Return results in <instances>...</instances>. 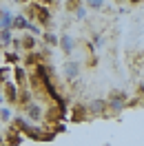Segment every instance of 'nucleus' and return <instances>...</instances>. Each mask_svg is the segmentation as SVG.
I'll use <instances>...</instances> for the list:
<instances>
[{
  "label": "nucleus",
  "mask_w": 144,
  "mask_h": 146,
  "mask_svg": "<svg viewBox=\"0 0 144 146\" xmlns=\"http://www.w3.org/2000/svg\"><path fill=\"white\" fill-rule=\"evenodd\" d=\"M18 93H20V86L13 80H7L5 82V102H9V104H18Z\"/></svg>",
  "instance_id": "6"
},
{
  "label": "nucleus",
  "mask_w": 144,
  "mask_h": 146,
  "mask_svg": "<svg viewBox=\"0 0 144 146\" xmlns=\"http://www.w3.org/2000/svg\"><path fill=\"white\" fill-rule=\"evenodd\" d=\"M22 109H25V113H27V119H29V122H33V124H40V122L45 119V109H42L40 102L31 100V102H27Z\"/></svg>",
  "instance_id": "2"
},
{
  "label": "nucleus",
  "mask_w": 144,
  "mask_h": 146,
  "mask_svg": "<svg viewBox=\"0 0 144 146\" xmlns=\"http://www.w3.org/2000/svg\"><path fill=\"white\" fill-rule=\"evenodd\" d=\"M82 5H84V0H64V11L73 13L75 9H80Z\"/></svg>",
  "instance_id": "17"
},
{
  "label": "nucleus",
  "mask_w": 144,
  "mask_h": 146,
  "mask_svg": "<svg viewBox=\"0 0 144 146\" xmlns=\"http://www.w3.org/2000/svg\"><path fill=\"white\" fill-rule=\"evenodd\" d=\"M20 62V55H18V51L13 49V51H7L5 53V64H9V66H13V64H18Z\"/></svg>",
  "instance_id": "16"
},
{
  "label": "nucleus",
  "mask_w": 144,
  "mask_h": 146,
  "mask_svg": "<svg viewBox=\"0 0 144 146\" xmlns=\"http://www.w3.org/2000/svg\"><path fill=\"white\" fill-rule=\"evenodd\" d=\"M109 100H122V102H126V100H129V95H126V91H122V89H113V91L109 93Z\"/></svg>",
  "instance_id": "18"
},
{
  "label": "nucleus",
  "mask_w": 144,
  "mask_h": 146,
  "mask_svg": "<svg viewBox=\"0 0 144 146\" xmlns=\"http://www.w3.org/2000/svg\"><path fill=\"white\" fill-rule=\"evenodd\" d=\"M29 27V18L25 16V13H18V16H13V20H11V29L16 31H25V29Z\"/></svg>",
  "instance_id": "12"
},
{
  "label": "nucleus",
  "mask_w": 144,
  "mask_h": 146,
  "mask_svg": "<svg viewBox=\"0 0 144 146\" xmlns=\"http://www.w3.org/2000/svg\"><path fill=\"white\" fill-rule=\"evenodd\" d=\"M11 38H13V29H0V46L2 49H9Z\"/></svg>",
  "instance_id": "14"
},
{
  "label": "nucleus",
  "mask_w": 144,
  "mask_h": 146,
  "mask_svg": "<svg viewBox=\"0 0 144 146\" xmlns=\"http://www.w3.org/2000/svg\"><path fill=\"white\" fill-rule=\"evenodd\" d=\"M58 40H60V36L53 33V31H45V33H42V42H45L47 46H58Z\"/></svg>",
  "instance_id": "15"
},
{
  "label": "nucleus",
  "mask_w": 144,
  "mask_h": 146,
  "mask_svg": "<svg viewBox=\"0 0 144 146\" xmlns=\"http://www.w3.org/2000/svg\"><path fill=\"white\" fill-rule=\"evenodd\" d=\"M129 2H131V5H140L142 0H129Z\"/></svg>",
  "instance_id": "25"
},
{
  "label": "nucleus",
  "mask_w": 144,
  "mask_h": 146,
  "mask_svg": "<svg viewBox=\"0 0 144 146\" xmlns=\"http://www.w3.org/2000/svg\"><path fill=\"white\" fill-rule=\"evenodd\" d=\"M67 119V109L60 106V104H51L49 109H45V122L47 126H51V124H58V122H64Z\"/></svg>",
  "instance_id": "1"
},
{
  "label": "nucleus",
  "mask_w": 144,
  "mask_h": 146,
  "mask_svg": "<svg viewBox=\"0 0 144 146\" xmlns=\"http://www.w3.org/2000/svg\"><path fill=\"white\" fill-rule=\"evenodd\" d=\"M58 46H60L67 55H71L73 49H75V40H73L71 36H67V33H64V36H60V40H58Z\"/></svg>",
  "instance_id": "11"
},
{
  "label": "nucleus",
  "mask_w": 144,
  "mask_h": 146,
  "mask_svg": "<svg viewBox=\"0 0 144 146\" xmlns=\"http://www.w3.org/2000/svg\"><path fill=\"white\" fill-rule=\"evenodd\" d=\"M91 44H93V49H102V46L107 44V40L102 38V33H95V36H93V42H91Z\"/></svg>",
  "instance_id": "19"
},
{
  "label": "nucleus",
  "mask_w": 144,
  "mask_h": 146,
  "mask_svg": "<svg viewBox=\"0 0 144 146\" xmlns=\"http://www.w3.org/2000/svg\"><path fill=\"white\" fill-rule=\"evenodd\" d=\"M0 117L5 119V122H9V119H11V109H9V106H2V109H0Z\"/></svg>",
  "instance_id": "21"
},
{
  "label": "nucleus",
  "mask_w": 144,
  "mask_h": 146,
  "mask_svg": "<svg viewBox=\"0 0 144 146\" xmlns=\"http://www.w3.org/2000/svg\"><path fill=\"white\" fill-rule=\"evenodd\" d=\"M22 62H25L29 69H31V66H36L38 62H45V60H42V55H40L36 49H33V51H27V55H25V60H22Z\"/></svg>",
  "instance_id": "13"
},
{
  "label": "nucleus",
  "mask_w": 144,
  "mask_h": 146,
  "mask_svg": "<svg viewBox=\"0 0 144 146\" xmlns=\"http://www.w3.org/2000/svg\"><path fill=\"white\" fill-rule=\"evenodd\" d=\"M87 7L93 11H100L102 7H104V0H87Z\"/></svg>",
  "instance_id": "20"
},
{
  "label": "nucleus",
  "mask_w": 144,
  "mask_h": 146,
  "mask_svg": "<svg viewBox=\"0 0 144 146\" xmlns=\"http://www.w3.org/2000/svg\"><path fill=\"white\" fill-rule=\"evenodd\" d=\"M20 46L25 49V51H33V49H38V40L33 33H29V31H25L22 36H20Z\"/></svg>",
  "instance_id": "10"
},
{
  "label": "nucleus",
  "mask_w": 144,
  "mask_h": 146,
  "mask_svg": "<svg viewBox=\"0 0 144 146\" xmlns=\"http://www.w3.org/2000/svg\"><path fill=\"white\" fill-rule=\"evenodd\" d=\"M73 13H75V18H78V20H84V18H87V9H84V5H82L80 9H75Z\"/></svg>",
  "instance_id": "23"
},
{
  "label": "nucleus",
  "mask_w": 144,
  "mask_h": 146,
  "mask_svg": "<svg viewBox=\"0 0 144 146\" xmlns=\"http://www.w3.org/2000/svg\"><path fill=\"white\" fill-rule=\"evenodd\" d=\"M135 95L142 98V102H144V80H142V82H137V86H135Z\"/></svg>",
  "instance_id": "22"
},
{
  "label": "nucleus",
  "mask_w": 144,
  "mask_h": 146,
  "mask_svg": "<svg viewBox=\"0 0 144 146\" xmlns=\"http://www.w3.org/2000/svg\"><path fill=\"white\" fill-rule=\"evenodd\" d=\"M80 71H82V66H80V62H75V60H69V62H64V66H62V73H64V78H67V82L78 80V78H80Z\"/></svg>",
  "instance_id": "5"
},
{
  "label": "nucleus",
  "mask_w": 144,
  "mask_h": 146,
  "mask_svg": "<svg viewBox=\"0 0 144 146\" xmlns=\"http://www.w3.org/2000/svg\"><path fill=\"white\" fill-rule=\"evenodd\" d=\"M27 139L22 137V131L16 126H11L9 131H7V137H5V144H25Z\"/></svg>",
  "instance_id": "9"
},
{
  "label": "nucleus",
  "mask_w": 144,
  "mask_h": 146,
  "mask_svg": "<svg viewBox=\"0 0 144 146\" xmlns=\"http://www.w3.org/2000/svg\"><path fill=\"white\" fill-rule=\"evenodd\" d=\"M89 115V109H87V104L84 102H75L71 109V119L73 122H82V119Z\"/></svg>",
  "instance_id": "8"
},
{
  "label": "nucleus",
  "mask_w": 144,
  "mask_h": 146,
  "mask_svg": "<svg viewBox=\"0 0 144 146\" xmlns=\"http://www.w3.org/2000/svg\"><path fill=\"white\" fill-rule=\"evenodd\" d=\"M87 109H89V115H93V117L109 115V104H107V100H102V98H93V100L87 104Z\"/></svg>",
  "instance_id": "4"
},
{
  "label": "nucleus",
  "mask_w": 144,
  "mask_h": 146,
  "mask_svg": "<svg viewBox=\"0 0 144 146\" xmlns=\"http://www.w3.org/2000/svg\"><path fill=\"white\" fill-rule=\"evenodd\" d=\"M51 20H53V16H51V11H49V7H47V2H36V16H33V22H38L40 27H49Z\"/></svg>",
  "instance_id": "3"
},
{
  "label": "nucleus",
  "mask_w": 144,
  "mask_h": 146,
  "mask_svg": "<svg viewBox=\"0 0 144 146\" xmlns=\"http://www.w3.org/2000/svg\"><path fill=\"white\" fill-rule=\"evenodd\" d=\"M11 75H13V82L18 84V86H27V82H29V71L25 69V66L13 64V66H11Z\"/></svg>",
  "instance_id": "7"
},
{
  "label": "nucleus",
  "mask_w": 144,
  "mask_h": 146,
  "mask_svg": "<svg viewBox=\"0 0 144 146\" xmlns=\"http://www.w3.org/2000/svg\"><path fill=\"white\" fill-rule=\"evenodd\" d=\"M9 46H13L16 51H20V49H22V46H20V38H11V44Z\"/></svg>",
  "instance_id": "24"
},
{
  "label": "nucleus",
  "mask_w": 144,
  "mask_h": 146,
  "mask_svg": "<svg viewBox=\"0 0 144 146\" xmlns=\"http://www.w3.org/2000/svg\"><path fill=\"white\" fill-rule=\"evenodd\" d=\"M0 144H5V139H2V137H0Z\"/></svg>",
  "instance_id": "26"
}]
</instances>
